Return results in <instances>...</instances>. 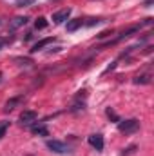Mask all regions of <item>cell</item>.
<instances>
[{"label": "cell", "mask_w": 154, "mask_h": 156, "mask_svg": "<svg viewBox=\"0 0 154 156\" xmlns=\"http://www.w3.org/2000/svg\"><path fill=\"white\" fill-rule=\"evenodd\" d=\"M138 127H140V122H138L136 118L118 122V131H120V133H134Z\"/></svg>", "instance_id": "cell-1"}, {"label": "cell", "mask_w": 154, "mask_h": 156, "mask_svg": "<svg viewBox=\"0 0 154 156\" xmlns=\"http://www.w3.org/2000/svg\"><path fill=\"white\" fill-rule=\"evenodd\" d=\"M47 147H49L53 153H58V154L67 153V145H65L64 142H58V140H47Z\"/></svg>", "instance_id": "cell-2"}, {"label": "cell", "mask_w": 154, "mask_h": 156, "mask_svg": "<svg viewBox=\"0 0 154 156\" xmlns=\"http://www.w3.org/2000/svg\"><path fill=\"white\" fill-rule=\"evenodd\" d=\"M69 15H71V9L69 7L67 9H60V11H56L53 15V20H54V24H62V22H65L69 18Z\"/></svg>", "instance_id": "cell-3"}, {"label": "cell", "mask_w": 154, "mask_h": 156, "mask_svg": "<svg viewBox=\"0 0 154 156\" xmlns=\"http://www.w3.org/2000/svg\"><path fill=\"white\" fill-rule=\"evenodd\" d=\"M89 144H91L96 151H102V149H103V136H102V134H91V136H89Z\"/></svg>", "instance_id": "cell-4"}, {"label": "cell", "mask_w": 154, "mask_h": 156, "mask_svg": "<svg viewBox=\"0 0 154 156\" xmlns=\"http://www.w3.org/2000/svg\"><path fill=\"white\" fill-rule=\"evenodd\" d=\"M136 31H140V26H132V27H129L127 31L120 33L114 40H111V42H109V45H111V44H116V42H120V40H123V38H127V37H131V35H132V33H136Z\"/></svg>", "instance_id": "cell-5"}, {"label": "cell", "mask_w": 154, "mask_h": 156, "mask_svg": "<svg viewBox=\"0 0 154 156\" xmlns=\"http://www.w3.org/2000/svg\"><path fill=\"white\" fill-rule=\"evenodd\" d=\"M37 118H38L37 111H24V113L20 115V122H22V123H31V122H35Z\"/></svg>", "instance_id": "cell-6"}, {"label": "cell", "mask_w": 154, "mask_h": 156, "mask_svg": "<svg viewBox=\"0 0 154 156\" xmlns=\"http://www.w3.org/2000/svg\"><path fill=\"white\" fill-rule=\"evenodd\" d=\"M53 40H54L53 37H49V38H44V40H40V42H37V44L33 45V49H31V51H33V53H38V51H42V49H44L45 45H49V44H51Z\"/></svg>", "instance_id": "cell-7"}, {"label": "cell", "mask_w": 154, "mask_h": 156, "mask_svg": "<svg viewBox=\"0 0 154 156\" xmlns=\"http://www.w3.org/2000/svg\"><path fill=\"white\" fill-rule=\"evenodd\" d=\"M78 27H82V20H80V18H76V20H71V22H67V31H69V33L76 31Z\"/></svg>", "instance_id": "cell-8"}, {"label": "cell", "mask_w": 154, "mask_h": 156, "mask_svg": "<svg viewBox=\"0 0 154 156\" xmlns=\"http://www.w3.org/2000/svg\"><path fill=\"white\" fill-rule=\"evenodd\" d=\"M27 16H16L15 20H13V24H11V27H18V26H26L27 24Z\"/></svg>", "instance_id": "cell-9"}, {"label": "cell", "mask_w": 154, "mask_h": 156, "mask_svg": "<svg viewBox=\"0 0 154 156\" xmlns=\"http://www.w3.org/2000/svg\"><path fill=\"white\" fill-rule=\"evenodd\" d=\"M35 134H42V136H47L49 134V131H47V127H44V125H35L33 129H31Z\"/></svg>", "instance_id": "cell-10"}, {"label": "cell", "mask_w": 154, "mask_h": 156, "mask_svg": "<svg viewBox=\"0 0 154 156\" xmlns=\"http://www.w3.org/2000/svg\"><path fill=\"white\" fill-rule=\"evenodd\" d=\"M35 27H37V29H44V27H47V20H45L44 16L37 18V22H35Z\"/></svg>", "instance_id": "cell-11"}, {"label": "cell", "mask_w": 154, "mask_h": 156, "mask_svg": "<svg viewBox=\"0 0 154 156\" xmlns=\"http://www.w3.org/2000/svg\"><path fill=\"white\" fill-rule=\"evenodd\" d=\"M149 82H151V76L149 75H142V76L134 78V83H149Z\"/></svg>", "instance_id": "cell-12"}, {"label": "cell", "mask_w": 154, "mask_h": 156, "mask_svg": "<svg viewBox=\"0 0 154 156\" xmlns=\"http://www.w3.org/2000/svg\"><path fill=\"white\" fill-rule=\"evenodd\" d=\"M107 116L111 118V120H114V122H120V118H118V115H116V113L113 111V109H111V107L107 109Z\"/></svg>", "instance_id": "cell-13"}, {"label": "cell", "mask_w": 154, "mask_h": 156, "mask_svg": "<svg viewBox=\"0 0 154 156\" xmlns=\"http://www.w3.org/2000/svg\"><path fill=\"white\" fill-rule=\"evenodd\" d=\"M35 0H22V2H18V7H26V5H29V4H33Z\"/></svg>", "instance_id": "cell-14"}, {"label": "cell", "mask_w": 154, "mask_h": 156, "mask_svg": "<svg viewBox=\"0 0 154 156\" xmlns=\"http://www.w3.org/2000/svg\"><path fill=\"white\" fill-rule=\"evenodd\" d=\"M5 129H7V125H5V123H0V138L5 134Z\"/></svg>", "instance_id": "cell-15"}, {"label": "cell", "mask_w": 154, "mask_h": 156, "mask_svg": "<svg viewBox=\"0 0 154 156\" xmlns=\"http://www.w3.org/2000/svg\"><path fill=\"white\" fill-rule=\"evenodd\" d=\"M2 45H4V42H2V40H0V49H2Z\"/></svg>", "instance_id": "cell-16"}]
</instances>
